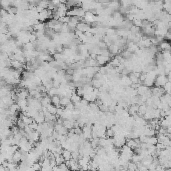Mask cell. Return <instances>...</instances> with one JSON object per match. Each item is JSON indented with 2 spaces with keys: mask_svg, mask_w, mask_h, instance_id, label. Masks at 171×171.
<instances>
[{
  "mask_svg": "<svg viewBox=\"0 0 171 171\" xmlns=\"http://www.w3.org/2000/svg\"><path fill=\"white\" fill-rule=\"evenodd\" d=\"M168 81H170V79L166 75H157L155 78L154 84L156 87H163Z\"/></svg>",
  "mask_w": 171,
  "mask_h": 171,
  "instance_id": "obj_1",
  "label": "cell"
},
{
  "mask_svg": "<svg viewBox=\"0 0 171 171\" xmlns=\"http://www.w3.org/2000/svg\"><path fill=\"white\" fill-rule=\"evenodd\" d=\"M61 156H62V158L64 159V161H69L70 159H72V156H71V151L70 150H62Z\"/></svg>",
  "mask_w": 171,
  "mask_h": 171,
  "instance_id": "obj_9",
  "label": "cell"
},
{
  "mask_svg": "<svg viewBox=\"0 0 171 171\" xmlns=\"http://www.w3.org/2000/svg\"><path fill=\"white\" fill-rule=\"evenodd\" d=\"M46 109L48 111V113L50 114H53V115H56V112H57V107H55L54 105L52 104H49L48 106L46 107Z\"/></svg>",
  "mask_w": 171,
  "mask_h": 171,
  "instance_id": "obj_12",
  "label": "cell"
},
{
  "mask_svg": "<svg viewBox=\"0 0 171 171\" xmlns=\"http://www.w3.org/2000/svg\"><path fill=\"white\" fill-rule=\"evenodd\" d=\"M90 25L85 23L83 21H80L79 23L77 24V26H76V30L77 31H80L82 33H85V32H89L90 30Z\"/></svg>",
  "mask_w": 171,
  "mask_h": 171,
  "instance_id": "obj_2",
  "label": "cell"
},
{
  "mask_svg": "<svg viewBox=\"0 0 171 171\" xmlns=\"http://www.w3.org/2000/svg\"><path fill=\"white\" fill-rule=\"evenodd\" d=\"M12 162L15 164H18V165L21 162V151L19 149L12 155Z\"/></svg>",
  "mask_w": 171,
  "mask_h": 171,
  "instance_id": "obj_5",
  "label": "cell"
},
{
  "mask_svg": "<svg viewBox=\"0 0 171 171\" xmlns=\"http://www.w3.org/2000/svg\"><path fill=\"white\" fill-rule=\"evenodd\" d=\"M127 171H137V166L133 162H129L127 165Z\"/></svg>",
  "mask_w": 171,
  "mask_h": 171,
  "instance_id": "obj_13",
  "label": "cell"
},
{
  "mask_svg": "<svg viewBox=\"0 0 171 171\" xmlns=\"http://www.w3.org/2000/svg\"><path fill=\"white\" fill-rule=\"evenodd\" d=\"M31 167H32V169L34 171H40L41 170V165L39 164V162H35V163H33Z\"/></svg>",
  "mask_w": 171,
  "mask_h": 171,
  "instance_id": "obj_14",
  "label": "cell"
},
{
  "mask_svg": "<svg viewBox=\"0 0 171 171\" xmlns=\"http://www.w3.org/2000/svg\"><path fill=\"white\" fill-rule=\"evenodd\" d=\"M51 104L54 105L55 107L59 108L60 107V97L58 95H54V96H51Z\"/></svg>",
  "mask_w": 171,
  "mask_h": 171,
  "instance_id": "obj_8",
  "label": "cell"
},
{
  "mask_svg": "<svg viewBox=\"0 0 171 171\" xmlns=\"http://www.w3.org/2000/svg\"><path fill=\"white\" fill-rule=\"evenodd\" d=\"M152 161H153V157L151 155H147V156H145V157L142 159L141 160V164L142 165H144V166H146L148 168V166L152 163Z\"/></svg>",
  "mask_w": 171,
  "mask_h": 171,
  "instance_id": "obj_7",
  "label": "cell"
},
{
  "mask_svg": "<svg viewBox=\"0 0 171 171\" xmlns=\"http://www.w3.org/2000/svg\"><path fill=\"white\" fill-rule=\"evenodd\" d=\"M5 161H6V160H5L3 154H2L1 152H0V165H3V163H4Z\"/></svg>",
  "mask_w": 171,
  "mask_h": 171,
  "instance_id": "obj_15",
  "label": "cell"
},
{
  "mask_svg": "<svg viewBox=\"0 0 171 171\" xmlns=\"http://www.w3.org/2000/svg\"><path fill=\"white\" fill-rule=\"evenodd\" d=\"M0 171H7L6 167H4L3 165H0Z\"/></svg>",
  "mask_w": 171,
  "mask_h": 171,
  "instance_id": "obj_16",
  "label": "cell"
},
{
  "mask_svg": "<svg viewBox=\"0 0 171 171\" xmlns=\"http://www.w3.org/2000/svg\"><path fill=\"white\" fill-rule=\"evenodd\" d=\"M81 99L82 98L80 96H78L75 92L72 93V95L70 96V101H71V103H73V104H76V103H78V102H80Z\"/></svg>",
  "mask_w": 171,
  "mask_h": 171,
  "instance_id": "obj_10",
  "label": "cell"
},
{
  "mask_svg": "<svg viewBox=\"0 0 171 171\" xmlns=\"http://www.w3.org/2000/svg\"><path fill=\"white\" fill-rule=\"evenodd\" d=\"M70 102H71L70 98L66 97V96H64V97H60V107L65 108L68 104L70 103Z\"/></svg>",
  "mask_w": 171,
  "mask_h": 171,
  "instance_id": "obj_11",
  "label": "cell"
},
{
  "mask_svg": "<svg viewBox=\"0 0 171 171\" xmlns=\"http://www.w3.org/2000/svg\"><path fill=\"white\" fill-rule=\"evenodd\" d=\"M62 125H63V127H65L68 131H69L75 127V121L72 120V119H63Z\"/></svg>",
  "mask_w": 171,
  "mask_h": 171,
  "instance_id": "obj_4",
  "label": "cell"
},
{
  "mask_svg": "<svg viewBox=\"0 0 171 171\" xmlns=\"http://www.w3.org/2000/svg\"><path fill=\"white\" fill-rule=\"evenodd\" d=\"M85 171H89V170H85Z\"/></svg>",
  "mask_w": 171,
  "mask_h": 171,
  "instance_id": "obj_17",
  "label": "cell"
},
{
  "mask_svg": "<svg viewBox=\"0 0 171 171\" xmlns=\"http://www.w3.org/2000/svg\"><path fill=\"white\" fill-rule=\"evenodd\" d=\"M110 57H107V56H103V55H97L95 58L96 62H97L98 66H102V65H104L105 63H107V62L110 61Z\"/></svg>",
  "mask_w": 171,
  "mask_h": 171,
  "instance_id": "obj_3",
  "label": "cell"
},
{
  "mask_svg": "<svg viewBox=\"0 0 171 171\" xmlns=\"http://www.w3.org/2000/svg\"><path fill=\"white\" fill-rule=\"evenodd\" d=\"M138 107H139V105H136V104L130 105L129 108H128V114H129V115H131V116L137 115Z\"/></svg>",
  "mask_w": 171,
  "mask_h": 171,
  "instance_id": "obj_6",
  "label": "cell"
}]
</instances>
